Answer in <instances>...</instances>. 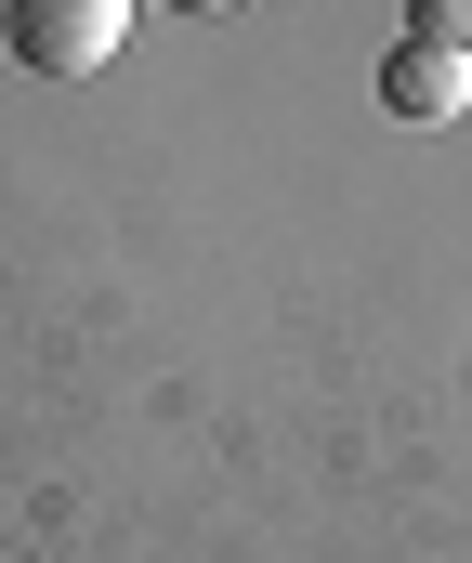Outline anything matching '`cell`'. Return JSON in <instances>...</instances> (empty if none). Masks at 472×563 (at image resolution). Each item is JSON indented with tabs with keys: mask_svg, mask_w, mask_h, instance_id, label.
<instances>
[{
	"mask_svg": "<svg viewBox=\"0 0 472 563\" xmlns=\"http://www.w3.org/2000/svg\"><path fill=\"white\" fill-rule=\"evenodd\" d=\"M0 40H13L40 79H92V66L132 40V0H0Z\"/></svg>",
	"mask_w": 472,
	"mask_h": 563,
	"instance_id": "obj_1",
	"label": "cell"
},
{
	"mask_svg": "<svg viewBox=\"0 0 472 563\" xmlns=\"http://www.w3.org/2000/svg\"><path fill=\"white\" fill-rule=\"evenodd\" d=\"M381 106L433 132V119H460V106H472V66H460V53H433V40H394V53H381Z\"/></svg>",
	"mask_w": 472,
	"mask_h": 563,
	"instance_id": "obj_2",
	"label": "cell"
},
{
	"mask_svg": "<svg viewBox=\"0 0 472 563\" xmlns=\"http://www.w3.org/2000/svg\"><path fill=\"white\" fill-rule=\"evenodd\" d=\"M407 40H433V53L472 66V0H407Z\"/></svg>",
	"mask_w": 472,
	"mask_h": 563,
	"instance_id": "obj_3",
	"label": "cell"
},
{
	"mask_svg": "<svg viewBox=\"0 0 472 563\" xmlns=\"http://www.w3.org/2000/svg\"><path fill=\"white\" fill-rule=\"evenodd\" d=\"M171 13H237V0H171Z\"/></svg>",
	"mask_w": 472,
	"mask_h": 563,
	"instance_id": "obj_4",
	"label": "cell"
},
{
	"mask_svg": "<svg viewBox=\"0 0 472 563\" xmlns=\"http://www.w3.org/2000/svg\"><path fill=\"white\" fill-rule=\"evenodd\" d=\"M0 563H26V551H0Z\"/></svg>",
	"mask_w": 472,
	"mask_h": 563,
	"instance_id": "obj_5",
	"label": "cell"
}]
</instances>
